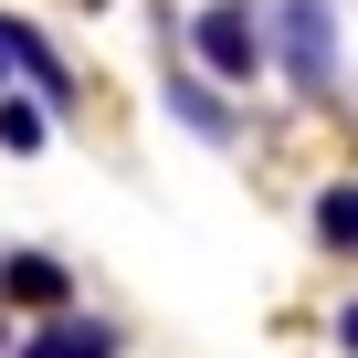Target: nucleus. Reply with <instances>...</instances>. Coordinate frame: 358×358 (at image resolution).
Here are the masks:
<instances>
[{
  "label": "nucleus",
  "instance_id": "nucleus-6",
  "mask_svg": "<svg viewBox=\"0 0 358 358\" xmlns=\"http://www.w3.org/2000/svg\"><path fill=\"white\" fill-rule=\"evenodd\" d=\"M316 243H327V253H358V179L316 190Z\"/></svg>",
  "mask_w": 358,
  "mask_h": 358
},
{
  "label": "nucleus",
  "instance_id": "nucleus-9",
  "mask_svg": "<svg viewBox=\"0 0 358 358\" xmlns=\"http://www.w3.org/2000/svg\"><path fill=\"white\" fill-rule=\"evenodd\" d=\"M337 348H348V358H358V295H348V306H337Z\"/></svg>",
  "mask_w": 358,
  "mask_h": 358
},
{
  "label": "nucleus",
  "instance_id": "nucleus-4",
  "mask_svg": "<svg viewBox=\"0 0 358 358\" xmlns=\"http://www.w3.org/2000/svg\"><path fill=\"white\" fill-rule=\"evenodd\" d=\"M116 348H127V337H116L106 316H53V327H32L11 358H116Z\"/></svg>",
  "mask_w": 358,
  "mask_h": 358
},
{
  "label": "nucleus",
  "instance_id": "nucleus-8",
  "mask_svg": "<svg viewBox=\"0 0 358 358\" xmlns=\"http://www.w3.org/2000/svg\"><path fill=\"white\" fill-rule=\"evenodd\" d=\"M43 127H53V116H43L32 95H0V148H43Z\"/></svg>",
  "mask_w": 358,
  "mask_h": 358
},
{
  "label": "nucleus",
  "instance_id": "nucleus-2",
  "mask_svg": "<svg viewBox=\"0 0 358 358\" xmlns=\"http://www.w3.org/2000/svg\"><path fill=\"white\" fill-rule=\"evenodd\" d=\"M190 43H201V64H211L222 85H253V74H264V22L243 11V0H211V11L190 22Z\"/></svg>",
  "mask_w": 358,
  "mask_h": 358
},
{
  "label": "nucleus",
  "instance_id": "nucleus-1",
  "mask_svg": "<svg viewBox=\"0 0 358 358\" xmlns=\"http://www.w3.org/2000/svg\"><path fill=\"white\" fill-rule=\"evenodd\" d=\"M264 53H285L295 95H337V22H327V0H285V32Z\"/></svg>",
  "mask_w": 358,
  "mask_h": 358
},
{
  "label": "nucleus",
  "instance_id": "nucleus-10",
  "mask_svg": "<svg viewBox=\"0 0 358 358\" xmlns=\"http://www.w3.org/2000/svg\"><path fill=\"white\" fill-rule=\"evenodd\" d=\"M0 337H11V327H0Z\"/></svg>",
  "mask_w": 358,
  "mask_h": 358
},
{
  "label": "nucleus",
  "instance_id": "nucleus-3",
  "mask_svg": "<svg viewBox=\"0 0 358 358\" xmlns=\"http://www.w3.org/2000/svg\"><path fill=\"white\" fill-rule=\"evenodd\" d=\"M0 64H22V85H32V106L53 116V106H74V74H64V53L32 32V22H11L0 11Z\"/></svg>",
  "mask_w": 358,
  "mask_h": 358
},
{
  "label": "nucleus",
  "instance_id": "nucleus-7",
  "mask_svg": "<svg viewBox=\"0 0 358 358\" xmlns=\"http://www.w3.org/2000/svg\"><path fill=\"white\" fill-rule=\"evenodd\" d=\"M169 106H179V127H201V137H232V106H222L211 85H190V74H169Z\"/></svg>",
  "mask_w": 358,
  "mask_h": 358
},
{
  "label": "nucleus",
  "instance_id": "nucleus-5",
  "mask_svg": "<svg viewBox=\"0 0 358 358\" xmlns=\"http://www.w3.org/2000/svg\"><path fill=\"white\" fill-rule=\"evenodd\" d=\"M64 295H74V274L53 253H0V306H64Z\"/></svg>",
  "mask_w": 358,
  "mask_h": 358
}]
</instances>
